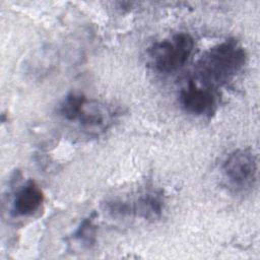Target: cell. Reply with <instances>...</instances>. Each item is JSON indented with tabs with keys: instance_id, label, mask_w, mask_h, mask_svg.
Returning <instances> with one entry per match:
<instances>
[{
	"instance_id": "7a4b0ae2",
	"label": "cell",
	"mask_w": 260,
	"mask_h": 260,
	"mask_svg": "<svg viewBox=\"0 0 260 260\" xmlns=\"http://www.w3.org/2000/svg\"><path fill=\"white\" fill-rule=\"evenodd\" d=\"M194 49V39L188 32H177L153 44L148 50L152 68L158 73H174L187 63Z\"/></svg>"
},
{
	"instance_id": "6da1fadb",
	"label": "cell",
	"mask_w": 260,
	"mask_h": 260,
	"mask_svg": "<svg viewBox=\"0 0 260 260\" xmlns=\"http://www.w3.org/2000/svg\"><path fill=\"white\" fill-rule=\"evenodd\" d=\"M246 50L235 39H228L206 51L195 66L199 84L215 89L232 81L243 69Z\"/></svg>"
},
{
	"instance_id": "277c9868",
	"label": "cell",
	"mask_w": 260,
	"mask_h": 260,
	"mask_svg": "<svg viewBox=\"0 0 260 260\" xmlns=\"http://www.w3.org/2000/svg\"><path fill=\"white\" fill-rule=\"evenodd\" d=\"M257 160L249 148L232 151L223 160L220 171L225 186L234 193L250 192L257 181Z\"/></svg>"
},
{
	"instance_id": "52a82bcc",
	"label": "cell",
	"mask_w": 260,
	"mask_h": 260,
	"mask_svg": "<svg viewBox=\"0 0 260 260\" xmlns=\"http://www.w3.org/2000/svg\"><path fill=\"white\" fill-rule=\"evenodd\" d=\"M132 206V213L147 220L160 217L164 210V199L160 193L149 191L141 195Z\"/></svg>"
},
{
	"instance_id": "8992f818",
	"label": "cell",
	"mask_w": 260,
	"mask_h": 260,
	"mask_svg": "<svg viewBox=\"0 0 260 260\" xmlns=\"http://www.w3.org/2000/svg\"><path fill=\"white\" fill-rule=\"evenodd\" d=\"M43 202L44 193L42 189L34 181H29L16 192L12 211L15 215L28 216L35 213Z\"/></svg>"
},
{
	"instance_id": "5b68a950",
	"label": "cell",
	"mask_w": 260,
	"mask_h": 260,
	"mask_svg": "<svg viewBox=\"0 0 260 260\" xmlns=\"http://www.w3.org/2000/svg\"><path fill=\"white\" fill-rule=\"evenodd\" d=\"M182 108L197 117H210L217 108V95L213 88L190 81L180 90Z\"/></svg>"
},
{
	"instance_id": "ba28073f",
	"label": "cell",
	"mask_w": 260,
	"mask_h": 260,
	"mask_svg": "<svg viewBox=\"0 0 260 260\" xmlns=\"http://www.w3.org/2000/svg\"><path fill=\"white\" fill-rule=\"evenodd\" d=\"M73 239L86 248H89L94 244L96 239V224L94 223V218L92 216L82 220L73 234Z\"/></svg>"
},
{
	"instance_id": "3957f363",
	"label": "cell",
	"mask_w": 260,
	"mask_h": 260,
	"mask_svg": "<svg viewBox=\"0 0 260 260\" xmlns=\"http://www.w3.org/2000/svg\"><path fill=\"white\" fill-rule=\"evenodd\" d=\"M59 112L66 121L76 122L86 131H103L111 124L110 110L78 92L68 93L61 103Z\"/></svg>"
}]
</instances>
